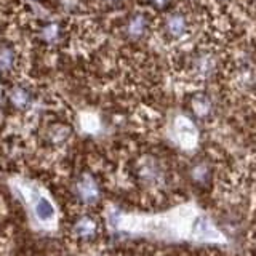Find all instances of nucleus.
Returning a JSON list of instances; mask_svg holds the SVG:
<instances>
[{"label": "nucleus", "mask_w": 256, "mask_h": 256, "mask_svg": "<svg viewBox=\"0 0 256 256\" xmlns=\"http://www.w3.org/2000/svg\"><path fill=\"white\" fill-rule=\"evenodd\" d=\"M132 180L140 192L146 197L162 198L173 186V174L168 164L152 152H144L138 156L130 168Z\"/></svg>", "instance_id": "f257e3e1"}, {"label": "nucleus", "mask_w": 256, "mask_h": 256, "mask_svg": "<svg viewBox=\"0 0 256 256\" xmlns=\"http://www.w3.org/2000/svg\"><path fill=\"white\" fill-rule=\"evenodd\" d=\"M16 64V52L12 45H2L0 46V72L8 74L12 72Z\"/></svg>", "instance_id": "9b49d317"}, {"label": "nucleus", "mask_w": 256, "mask_h": 256, "mask_svg": "<svg viewBox=\"0 0 256 256\" xmlns=\"http://www.w3.org/2000/svg\"><path fill=\"white\" fill-rule=\"evenodd\" d=\"M212 166L208 165L205 160H200V162H197L194 166H192V170H190V178L192 181H194L197 186L200 188H205L208 182L212 181Z\"/></svg>", "instance_id": "9d476101"}, {"label": "nucleus", "mask_w": 256, "mask_h": 256, "mask_svg": "<svg viewBox=\"0 0 256 256\" xmlns=\"http://www.w3.org/2000/svg\"><path fill=\"white\" fill-rule=\"evenodd\" d=\"M37 214L40 216L42 220H48V218H52L53 216V206H52V204L48 202V200H45V198H40L38 200V204H37Z\"/></svg>", "instance_id": "ddd939ff"}, {"label": "nucleus", "mask_w": 256, "mask_h": 256, "mask_svg": "<svg viewBox=\"0 0 256 256\" xmlns=\"http://www.w3.org/2000/svg\"><path fill=\"white\" fill-rule=\"evenodd\" d=\"M149 29H150L149 16L146 13H134L126 21L125 34L133 40H140L148 34Z\"/></svg>", "instance_id": "6e6552de"}, {"label": "nucleus", "mask_w": 256, "mask_h": 256, "mask_svg": "<svg viewBox=\"0 0 256 256\" xmlns=\"http://www.w3.org/2000/svg\"><path fill=\"white\" fill-rule=\"evenodd\" d=\"M72 136V128L68 124H53L45 130L44 141L48 148H61Z\"/></svg>", "instance_id": "0eeeda50"}, {"label": "nucleus", "mask_w": 256, "mask_h": 256, "mask_svg": "<svg viewBox=\"0 0 256 256\" xmlns=\"http://www.w3.org/2000/svg\"><path fill=\"white\" fill-rule=\"evenodd\" d=\"M60 34H61V30H60V26L58 24H46V26L42 29V37L46 44H54L56 40L60 38Z\"/></svg>", "instance_id": "f8f14e48"}, {"label": "nucleus", "mask_w": 256, "mask_h": 256, "mask_svg": "<svg viewBox=\"0 0 256 256\" xmlns=\"http://www.w3.org/2000/svg\"><path fill=\"white\" fill-rule=\"evenodd\" d=\"M148 2H149L150 6L157 8V10H165V8L170 5L172 0H148Z\"/></svg>", "instance_id": "4468645a"}, {"label": "nucleus", "mask_w": 256, "mask_h": 256, "mask_svg": "<svg viewBox=\"0 0 256 256\" xmlns=\"http://www.w3.org/2000/svg\"><path fill=\"white\" fill-rule=\"evenodd\" d=\"M8 101L13 106V109L16 110H26L30 102H32V93L28 90V88L16 85L13 86L10 93H8Z\"/></svg>", "instance_id": "1a4fd4ad"}, {"label": "nucleus", "mask_w": 256, "mask_h": 256, "mask_svg": "<svg viewBox=\"0 0 256 256\" xmlns=\"http://www.w3.org/2000/svg\"><path fill=\"white\" fill-rule=\"evenodd\" d=\"M70 196L78 210H93L102 198L101 181L92 172L78 173L70 184Z\"/></svg>", "instance_id": "7ed1b4c3"}, {"label": "nucleus", "mask_w": 256, "mask_h": 256, "mask_svg": "<svg viewBox=\"0 0 256 256\" xmlns=\"http://www.w3.org/2000/svg\"><path fill=\"white\" fill-rule=\"evenodd\" d=\"M190 30V21L189 16L181 10L170 12L164 20V34L168 38L181 40L184 38Z\"/></svg>", "instance_id": "20e7f679"}, {"label": "nucleus", "mask_w": 256, "mask_h": 256, "mask_svg": "<svg viewBox=\"0 0 256 256\" xmlns=\"http://www.w3.org/2000/svg\"><path fill=\"white\" fill-rule=\"evenodd\" d=\"M216 70V60L212 53H197L190 61V76L196 80H208Z\"/></svg>", "instance_id": "39448f33"}, {"label": "nucleus", "mask_w": 256, "mask_h": 256, "mask_svg": "<svg viewBox=\"0 0 256 256\" xmlns=\"http://www.w3.org/2000/svg\"><path fill=\"white\" fill-rule=\"evenodd\" d=\"M69 242L77 245L96 244L102 236V222L90 210H78L64 226Z\"/></svg>", "instance_id": "f03ea898"}, {"label": "nucleus", "mask_w": 256, "mask_h": 256, "mask_svg": "<svg viewBox=\"0 0 256 256\" xmlns=\"http://www.w3.org/2000/svg\"><path fill=\"white\" fill-rule=\"evenodd\" d=\"M188 109L190 110V114L198 120H210L214 114V106L213 101L208 94L205 93H196L192 94L188 101Z\"/></svg>", "instance_id": "423d86ee"}]
</instances>
